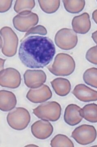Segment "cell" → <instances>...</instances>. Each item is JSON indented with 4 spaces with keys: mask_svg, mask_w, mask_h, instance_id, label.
I'll return each mask as SVG.
<instances>
[{
    "mask_svg": "<svg viewBox=\"0 0 97 147\" xmlns=\"http://www.w3.org/2000/svg\"><path fill=\"white\" fill-rule=\"evenodd\" d=\"M21 42L19 58L29 68H43L51 62L56 53L54 42L47 37L31 36Z\"/></svg>",
    "mask_w": 97,
    "mask_h": 147,
    "instance_id": "cell-1",
    "label": "cell"
},
{
    "mask_svg": "<svg viewBox=\"0 0 97 147\" xmlns=\"http://www.w3.org/2000/svg\"><path fill=\"white\" fill-rule=\"evenodd\" d=\"M74 59L68 54L59 53L56 55L53 64L47 68L56 76H68L73 73L75 69Z\"/></svg>",
    "mask_w": 97,
    "mask_h": 147,
    "instance_id": "cell-2",
    "label": "cell"
},
{
    "mask_svg": "<svg viewBox=\"0 0 97 147\" xmlns=\"http://www.w3.org/2000/svg\"><path fill=\"white\" fill-rule=\"evenodd\" d=\"M61 107L56 101H49L42 103L33 109V114L43 120L56 121L60 118Z\"/></svg>",
    "mask_w": 97,
    "mask_h": 147,
    "instance_id": "cell-3",
    "label": "cell"
},
{
    "mask_svg": "<svg viewBox=\"0 0 97 147\" xmlns=\"http://www.w3.org/2000/svg\"><path fill=\"white\" fill-rule=\"evenodd\" d=\"M7 120L11 128L15 130H23L30 121V115L27 109L18 107L8 114Z\"/></svg>",
    "mask_w": 97,
    "mask_h": 147,
    "instance_id": "cell-4",
    "label": "cell"
},
{
    "mask_svg": "<svg viewBox=\"0 0 97 147\" xmlns=\"http://www.w3.org/2000/svg\"><path fill=\"white\" fill-rule=\"evenodd\" d=\"M1 37L3 40L2 52L7 57H12L16 54L18 38L16 34L10 27H4L1 29Z\"/></svg>",
    "mask_w": 97,
    "mask_h": 147,
    "instance_id": "cell-5",
    "label": "cell"
},
{
    "mask_svg": "<svg viewBox=\"0 0 97 147\" xmlns=\"http://www.w3.org/2000/svg\"><path fill=\"white\" fill-rule=\"evenodd\" d=\"M55 42L56 45L62 50H70L76 46L78 38L74 31L65 28L57 32L55 35Z\"/></svg>",
    "mask_w": 97,
    "mask_h": 147,
    "instance_id": "cell-6",
    "label": "cell"
},
{
    "mask_svg": "<svg viewBox=\"0 0 97 147\" xmlns=\"http://www.w3.org/2000/svg\"><path fill=\"white\" fill-rule=\"evenodd\" d=\"M38 16L31 11H26L17 14L13 19L14 28L19 31L28 32L38 24Z\"/></svg>",
    "mask_w": 97,
    "mask_h": 147,
    "instance_id": "cell-7",
    "label": "cell"
},
{
    "mask_svg": "<svg viewBox=\"0 0 97 147\" xmlns=\"http://www.w3.org/2000/svg\"><path fill=\"white\" fill-rule=\"evenodd\" d=\"M97 135L94 127L82 125L74 129L72 133L71 137L79 144L87 145L94 142Z\"/></svg>",
    "mask_w": 97,
    "mask_h": 147,
    "instance_id": "cell-8",
    "label": "cell"
},
{
    "mask_svg": "<svg viewBox=\"0 0 97 147\" xmlns=\"http://www.w3.org/2000/svg\"><path fill=\"white\" fill-rule=\"evenodd\" d=\"M0 75V84L2 87L15 89L21 85V74L15 69L9 67L2 69Z\"/></svg>",
    "mask_w": 97,
    "mask_h": 147,
    "instance_id": "cell-9",
    "label": "cell"
},
{
    "mask_svg": "<svg viewBox=\"0 0 97 147\" xmlns=\"http://www.w3.org/2000/svg\"><path fill=\"white\" fill-rule=\"evenodd\" d=\"M24 82L26 86L31 88H37L46 82V74L42 70L28 69L24 74Z\"/></svg>",
    "mask_w": 97,
    "mask_h": 147,
    "instance_id": "cell-10",
    "label": "cell"
},
{
    "mask_svg": "<svg viewBox=\"0 0 97 147\" xmlns=\"http://www.w3.org/2000/svg\"><path fill=\"white\" fill-rule=\"evenodd\" d=\"M52 96L50 88L43 85L37 88H31L27 93L26 97L33 103H42L50 99Z\"/></svg>",
    "mask_w": 97,
    "mask_h": 147,
    "instance_id": "cell-11",
    "label": "cell"
},
{
    "mask_svg": "<svg viewBox=\"0 0 97 147\" xmlns=\"http://www.w3.org/2000/svg\"><path fill=\"white\" fill-rule=\"evenodd\" d=\"M54 130L51 124L47 121L39 120L31 126V131L34 137L37 139L44 140L51 136Z\"/></svg>",
    "mask_w": 97,
    "mask_h": 147,
    "instance_id": "cell-12",
    "label": "cell"
},
{
    "mask_svg": "<svg viewBox=\"0 0 97 147\" xmlns=\"http://www.w3.org/2000/svg\"><path fill=\"white\" fill-rule=\"evenodd\" d=\"M72 93L78 100L82 102L97 100V91L90 88L84 84L77 85L73 91Z\"/></svg>",
    "mask_w": 97,
    "mask_h": 147,
    "instance_id": "cell-13",
    "label": "cell"
},
{
    "mask_svg": "<svg viewBox=\"0 0 97 147\" xmlns=\"http://www.w3.org/2000/svg\"><path fill=\"white\" fill-rule=\"evenodd\" d=\"M72 26L74 32L84 34L90 31L91 27L90 16L87 12L75 16L72 21Z\"/></svg>",
    "mask_w": 97,
    "mask_h": 147,
    "instance_id": "cell-14",
    "label": "cell"
},
{
    "mask_svg": "<svg viewBox=\"0 0 97 147\" xmlns=\"http://www.w3.org/2000/svg\"><path fill=\"white\" fill-rule=\"evenodd\" d=\"M81 108L75 104L68 105L65 110L64 120L69 125L75 126L82 121L83 117L80 114Z\"/></svg>",
    "mask_w": 97,
    "mask_h": 147,
    "instance_id": "cell-15",
    "label": "cell"
},
{
    "mask_svg": "<svg viewBox=\"0 0 97 147\" xmlns=\"http://www.w3.org/2000/svg\"><path fill=\"white\" fill-rule=\"evenodd\" d=\"M1 103L0 108L4 112H7L13 109L17 103L16 96L12 92L5 90L0 91Z\"/></svg>",
    "mask_w": 97,
    "mask_h": 147,
    "instance_id": "cell-16",
    "label": "cell"
},
{
    "mask_svg": "<svg viewBox=\"0 0 97 147\" xmlns=\"http://www.w3.org/2000/svg\"><path fill=\"white\" fill-rule=\"evenodd\" d=\"M51 84L56 94L60 96H67L71 89L70 82L65 78H56L51 82Z\"/></svg>",
    "mask_w": 97,
    "mask_h": 147,
    "instance_id": "cell-17",
    "label": "cell"
},
{
    "mask_svg": "<svg viewBox=\"0 0 97 147\" xmlns=\"http://www.w3.org/2000/svg\"><path fill=\"white\" fill-rule=\"evenodd\" d=\"M80 114L82 117L90 122H97V105L91 103L85 105L80 110Z\"/></svg>",
    "mask_w": 97,
    "mask_h": 147,
    "instance_id": "cell-18",
    "label": "cell"
},
{
    "mask_svg": "<svg viewBox=\"0 0 97 147\" xmlns=\"http://www.w3.org/2000/svg\"><path fill=\"white\" fill-rule=\"evenodd\" d=\"M66 10L72 13H79L85 6V1H63Z\"/></svg>",
    "mask_w": 97,
    "mask_h": 147,
    "instance_id": "cell-19",
    "label": "cell"
},
{
    "mask_svg": "<svg viewBox=\"0 0 97 147\" xmlns=\"http://www.w3.org/2000/svg\"><path fill=\"white\" fill-rule=\"evenodd\" d=\"M42 10L47 13H54L59 9L60 1H38Z\"/></svg>",
    "mask_w": 97,
    "mask_h": 147,
    "instance_id": "cell-20",
    "label": "cell"
},
{
    "mask_svg": "<svg viewBox=\"0 0 97 147\" xmlns=\"http://www.w3.org/2000/svg\"><path fill=\"white\" fill-rule=\"evenodd\" d=\"M50 145L51 147H74L73 143L66 135L59 134L56 135L51 140Z\"/></svg>",
    "mask_w": 97,
    "mask_h": 147,
    "instance_id": "cell-21",
    "label": "cell"
},
{
    "mask_svg": "<svg viewBox=\"0 0 97 147\" xmlns=\"http://www.w3.org/2000/svg\"><path fill=\"white\" fill-rule=\"evenodd\" d=\"M83 80L87 85L97 88V68L92 67L84 72Z\"/></svg>",
    "mask_w": 97,
    "mask_h": 147,
    "instance_id": "cell-22",
    "label": "cell"
},
{
    "mask_svg": "<svg viewBox=\"0 0 97 147\" xmlns=\"http://www.w3.org/2000/svg\"><path fill=\"white\" fill-rule=\"evenodd\" d=\"M35 6V1H16L14 9L18 13L26 11H31Z\"/></svg>",
    "mask_w": 97,
    "mask_h": 147,
    "instance_id": "cell-23",
    "label": "cell"
},
{
    "mask_svg": "<svg viewBox=\"0 0 97 147\" xmlns=\"http://www.w3.org/2000/svg\"><path fill=\"white\" fill-rule=\"evenodd\" d=\"M86 58L91 63L97 65V45L91 47L87 51Z\"/></svg>",
    "mask_w": 97,
    "mask_h": 147,
    "instance_id": "cell-24",
    "label": "cell"
},
{
    "mask_svg": "<svg viewBox=\"0 0 97 147\" xmlns=\"http://www.w3.org/2000/svg\"><path fill=\"white\" fill-rule=\"evenodd\" d=\"M47 33V30L45 27L41 25H38L29 30L24 36L23 38H26V37L30 34H38L41 35H45Z\"/></svg>",
    "mask_w": 97,
    "mask_h": 147,
    "instance_id": "cell-25",
    "label": "cell"
},
{
    "mask_svg": "<svg viewBox=\"0 0 97 147\" xmlns=\"http://www.w3.org/2000/svg\"><path fill=\"white\" fill-rule=\"evenodd\" d=\"M12 0L9 1H0V11L1 13L5 12L10 9L12 4Z\"/></svg>",
    "mask_w": 97,
    "mask_h": 147,
    "instance_id": "cell-26",
    "label": "cell"
},
{
    "mask_svg": "<svg viewBox=\"0 0 97 147\" xmlns=\"http://www.w3.org/2000/svg\"><path fill=\"white\" fill-rule=\"evenodd\" d=\"M92 18L93 20L96 22V24H97V9L95 10L92 13Z\"/></svg>",
    "mask_w": 97,
    "mask_h": 147,
    "instance_id": "cell-27",
    "label": "cell"
},
{
    "mask_svg": "<svg viewBox=\"0 0 97 147\" xmlns=\"http://www.w3.org/2000/svg\"><path fill=\"white\" fill-rule=\"evenodd\" d=\"M92 38L96 44H97V30L92 34Z\"/></svg>",
    "mask_w": 97,
    "mask_h": 147,
    "instance_id": "cell-28",
    "label": "cell"
},
{
    "mask_svg": "<svg viewBox=\"0 0 97 147\" xmlns=\"http://www.w3.org/2000/svg\"><path fill=\"white\" fill-rule=\"evenodd\" d=\"M5 59L4 60L1 59V70L3 69L4 64L5 62Z\"/></svg>",
    "mask_w": 97,
    "mask_h": 147,
    "instance_id": "cell-29",
    "label": "cell"
}]
</instances>
